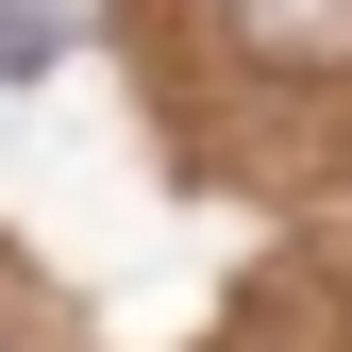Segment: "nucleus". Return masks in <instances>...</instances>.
<instances>
[{"instance_id":"1","label":"nucleus","mask_w":352,"mask_h":352,"mask_svg":"<svg viewBox=\"0 0 352 352\" xmlns=\"http://www.w3.org/2000/svg\"><path fill=\"white\" fill-rule=\"evenodd\" d=\"M218 34L252 67H352V0H218Z\"/></svg>"},{"instance_id":"2","label":"nucleus","mask_w":352,"mask_h":352,"mask_svg":"<svg viewBox=\"0 0 352 352\" xmlns=\"http://www.w3.org/2000/svg\"><path fill=\"white\" fill-rule=\"evenodd\" d=\"M51 51H67V0H0V84H34Z\"/></svg>"}]
</instances>
